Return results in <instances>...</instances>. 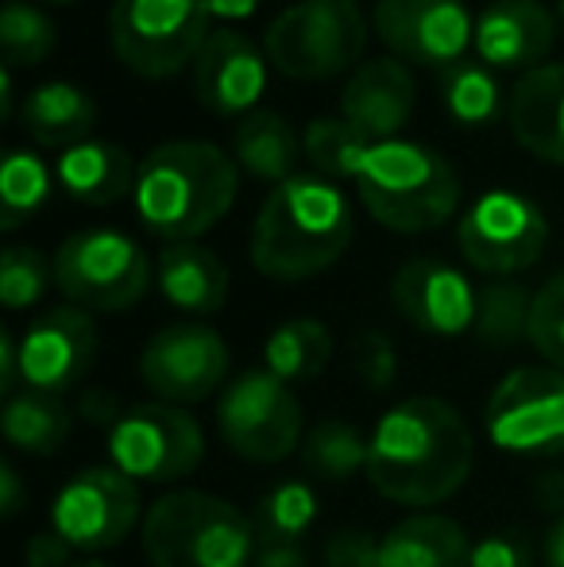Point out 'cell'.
Here are the masks:
<instances>
[{
	"label": "cell",
	"instance_id": "11",
	"mask_svg": "<svg viewBox=\"0 0 564 567\" xmlns=\"http://www.w3.org/2000/svg\"><path fill=\"white\" fill-rule=\"evenodd\" d=\"M457 244L468 267L488 278H514L542 259L550 220L530 197L514 189H488L460 217Z\"/></svg>",
	"mask_w": 564,
	"mask_h": 567
},
{
	"label": "cell",
	"instance_id": "21",
	"mask_svg": "<svg viewBox=\"0 0 564 567\" xmlns=\"http://www.w3.org/2000/svg\"><path fill=\"white\" fill-rule=\"evenodd\" d=\"M506 120L522 151L564 166V62H545L522 74L511 85Z\"/></svg>",
	"mask_w": 564,
	"mask_h": 567
},
{
	"label": "cell",
	"instance_id": "24",
	"mask_svg": "<svg viewBox=\"0 0 564 567\" xmlns=\"http://www.w3.org/2000/svg\"><path fill=\"white\" fill-rule=\"evenodd\" d=\"M472 540L444 514H410L379 537V567H468Z\"/></svg>",
	"mask_w": 564,
	"mask_h": 567
},
{
	"label": "cell",
	"instance_id": "45",
	"mask_svg": "<svg viewBox=\"0 0 564 567\" xmlns=\"http://www.w3.org/2000/svg\"><path fill=\"white\" fill-rule=\"evenodd\" d=\"M205 12H209V20H221V23H240L248 20V16H256V8L264 4V0H202Z\"/></svg>",
	"mask_w": 564,
	"mask_h": 567
},
{
	"label": "cell",
	"instance_id": "30",
	"mask_svg": "<svg viewBox=\"0 0 564 567\" xmlns=\"http://www.w3.org/2000/svg\"><path fill=\"white\" fill-rule=\"evenodd\" d=\"M371 436L360 433L352 421H321L301 441V467L321 483H348L368 475Z\"/></svg>",
	"mask_w": 564,
	"mask_h": 567
},
{
	"label": "cell",
	"instance_id": "39",
	"mask_svg": "<svg viewBox=\"0 0 564 567\" xmlns=\"http://www.w3.org/2000/svg\"><path fill=\"white\" fill-rule=\"evenodd\" d=\"M325 567H379V537L368 529H337L321 548Z\"/></svg>",
	"mask_w": 564,
	"mask_h": 567
},
{
	"label": "cell",
	"instance_id": "18",
	"mask_svg": "<svg viewBox=\"0 0 564 567\" xmlns=\"http://www.w3.org/2000/svg\"><path fill=\"white\" fill-rule=\"evenodd\" d=\"M267 66H271L267 54L244 31L217 28L194 62V93L209 113L244 120L256 113L264 97Z\"/></svg>",
	"mask_w": 564,
	"mask_h": 567
},
{
	"label": "cell",
	"instance_id": "46",
	"mask_svg": "<svg viewBox=\"0 0 564 567\" xmlns=\"http://www.w3.org/2000/svg\"><path fill=\"white\" fill-rule=\"evenodd\" d=\"M121 413L124 410H116L113 394H105V390H93V394L82 398V417L85 421H109V429H113Z\"/></svg>",
	"mask_w": 564,
	"mask_h": 567
},
{
	"label": "cell",
	"instance_id": "35",
	"mask_svg": "<svg viewBox=\"0 0 564 567\" xmlns=\"http://www.w3.org/2000/svg\"><path fill=\"white\" fill-rule=\"evenodd\" d=\"M54 23L31 0H8L0 8V54L8 70L39 66L54 51Z\"/></svg>",
	"mask_w": 564,
	"mask_h": 567
},
{
	"label": "cell",
	"instance_id": "16",
	"mask_svg": "<svg viewBox=\"0 0 564 567\" xmlns=\"http://www.w3.org/2000/svg\"><path fill=\"white\" fill-rule=\"evenodd\" d=\"M98 359V324L85 309L59 306L35 317L20 337V386L62 398Z\"/></svg>",
	"mask_w": 564,
	"mask_h": 567
},
{
	"label": "cell",
	"instance_id": "38",
	"mask_svg": "<svg viewBox=\"0 0 564 567\" xmlns=\"http://www.w3.org/2000/svg\"><path fill=\"white\" fill-rule=\"evenodd\" d=\"M356 374H360L368 390H391L394 374H399V351H394V343L383 332H363L360 337Z\"/></svg>",
	"mask_w": 564,
	"mask_h": 567
},
{
	"label": "cell",
	"instance_id": "20",
	"mask_svg": "<svg viewBox=\"0 0 564 567\" xmlns=\"http://www.w3.org/2000/svg\"><path fill=\"white\" fill-rule=\"evenodd\" d=\"M414 101L418 85L410 66L387 54V59L360 62L352 70V78L340 90V116L360 135H368L371 143H387L399 140V132L414 113Z\"/></svg>",
	"mask_w": 564,
	"mask_h": 567
},
{
	"label": "cell",
	"instance_id": "4",
	"mask_svg": "<svg viewBox=\"0 0 564 567\" xmlns=\"http://www.w3.org/2000/svg\"><path fill=\"white\" fill-rule=\"evenodd\" d=\"M140 540L151 567L256 564V525L233 502L205 491H171L151 502Z\"/></svg>",
	"mask_w": 564,
	"mask_h": 567
},
{
	"label": "cell",
	"instance_id": "34",
	"mask_svg": "<svg viewBox=\"0 0 564 567\" xmlns=\"http://www.w3.org/2000/svg\"><path fill=\"white\" fill-rule=\"evenodd\" d=\"M51 197V171L31 151H8L0 166V228L16 231Z\"/></svg>",
	"mask_w": 564,
	"mask_h": 567
},
{
	"label": "cell",
	"instance_id": "31",
	"mask_svg": "<svg viewBox=\"0 0 564 567\" xmlns=\"http://www.w3.org/2000/svg\"><path fill=\"white\" fill-rule=\"evenodd\" d=\"M441 101L444 113L464 127H483L503 113V85L495 70L480 59H464L441 70Z\"/></svg>",
	"mask_w": 564,
	"mask_h": 567
},
{
	"label": "cell",
	"instance_id": "2",
	"mask_svg": "<svg viewBox=\"0 0 564 567\" xmlns=\"http://www.w3.org/2000/svg\"><path fill=\"white\" fill-rule=\"evenodd\" d=\"M240 189V166L209 140H174L147 151L136 171L140 225L166 244H189L228 217Z\"/></svg>",
	"mask_w": 564,
	"mask_h": 567
},
{
	"label": "cell",
	"instance_id": "29",
	"mask_svg": "<svg viewBox=\"0 0 564 567\" xmlns=\"http://www.w3.org/2000/svg\"><path fill=\"white\" fill-rule=\"evenodd\" d=\"M530 313H534V293L514 278H488L475 293V340L483 348L506 351L514 343L530 340Z\"/></svg>",
	"mask_w": 564,
	"mask_h": 567
},
{
	"label": "cell",
	"instance_id": "22",
	"mask_svg": "<svg viewBox=\"0 0 564 567\" xmlns=\"http://www.w3.org/2000/svg\"><path fill=\"white\" fill-rule=\"evenodd\" d=\"M155 282L158 293L171 301L174 309L194 317L217 313L228 301V267L213 247L197 244H166L155 262Z\"/></svg>",
	"mask_w": 564,
	"mask_h": 567
},
{
	"label": "cell",
	"instance_id": "49",
	"mask_svg": "<svg viewBox=\"0 0 564 567\" xmlns=\"http://www.w3.org/2000/svg\"><path fill=\"white\" fill-rule=\"evenodd\" d=\"M70 567H113V564H105V560H98V556H78Z\"/></svg>",
	"mask_w": 564,
	"mask_h": 567
},
{
	"label": "cell",
	"instance_id": "40",
	"mask_svg": "<svg viewBox=\"0 0 564 567\" xmlns=\"http://www.w3.org/2000/svg\"><path fill=\"white\" fill-rule=\"evenodd\" d=\"M468 567H534V548L522 533H488L472 540Z\"/></svg>",
	"mask_w": 564,
	"mask_h": 567
},
{
	"label": "cell",
	"instance_id": "14",
	"mask_svg": "<svg viewBox=\"0 0 564 567\" xmlns=\"http://www.w3.org/2000/svg\"><path fill=\"white\" fill-rule=\"evenodd\" d=\"M228 343L209 324H166L140 355V379L158 402L194 405L228 386Z\"/></svg>",
	"mask_w": 564,
	"mask_h": 567
},
{
	"label": "cell",
	"instance_id": "25",
	"mask_svg": "<svg viewBox=\"0 0 564 567\" xmlns=\"http://www.w3.org/2000/svg\"><path fill=\"white\" fill-rule=\"evenodd\" d=\"M98 101L74 82H43L23 97L20 124L39 147H74L90 140Z\"/></svg>",
	"mask_w": 564,
	"mask_h": 567
},
{
	"label": "cell",
	"instance_id": "37",
	"mask_svg": "<svg viewBox=\"0 0 564 567\" xmlns=\"http://www.w3.org/2000/svg\"><path fill=\"white\" fill-rule=\"evenodd\" d=\"M530 348L550 367L564 371V270L553 275L534 293V313H530Z\"/></svg>",
	"mask_w": 564,
	"mask_h": 567
},
{
	"label": "cell",
	"instance_id": "23",
	"mask_svg": "<svg viewBox=\"0 0 564 567\" xmlns=\"http://www.w3.org/2000/svg\"><path fill=\"white\" fill-rule=\"evenodd\" d=\"M136 171L132 155L121 143L109 140H82L66 147L54 163V178L74 202L82 205H113L136 189Z\"/></svg>",
	"mask_w": 564,
	"mask_h": 567
},
{
	"label": "cell",
	"instance_id": "9",
	"mask_svg": "<svg viewBox=\"0 0 564 567\" xmlns=\"http://www.w3.org/2000/svg\"><path fill=\"white\" fill-rule=\"evenodd\" d=\"M217 429L221 441L252 463H279L306 441L301 402L267 367L228 379L217 402Z\"/></svg>",
	"mask_w": 564,
	"mask_h": 567
},
{
	"label": "cell",
	"instance_id": "8",
	"mask_svg": "<svg viewBox=\"0 0 564 567\" xmlns=\"http://www.w3.org/2000/svg\"><path fill=\"white\" fill-rule=\"evenodd\" d=\"M202 0H113L109 39L116 59L140 78H174L194 66L209 31Z\"/></svg>",
	"mask_w": 564,
	"mask_h": 567
},
{
	"label": "cell",
	"instance_id": "12",
	"mask_svg": "<svg viewBox=\"0 0 564 567\" xmlns=\"http://www.w3.org/2000/svg\"><path fill=\"white\" fill-rule=\"evenodd\" d=\"M136 525H143L140 483H132L116 467L78 471L51 502V529L82 556L124 545L136 533Z\"/></svg>",
	"mask_w": 564,
	"mask_h": 567
},
{
	"label": "cell",
	"instance_id": "48",
	"mask_svg": "<svg viewBox=\"0 0 564 567\" xmlns=\"http://www.w3.org/2000/svg\"><path fill=\"white\" fill-rule=\"evenodd\" d=\"M16 105H12V70H0V120H12Z\"/></svg>",
	"mask_w": 564,
	"mask_h": 567
},
{
	"label": "cell",
	"instance_id": "50",
	"mask_svg": "<svg viewBox=\"0 0 564 567\" xmlns=\"http://www.w3.org/2000/svg\"><path fill=\"white\" fill-rule=\"evenodd\" d=\"M557 20L564 23V0H557Z\"/></svg>",
	"mask_w": 564,
	"mask_h": 567
},
{
	"label": "cell",
	"instance_id": "33",
	"mask_svg": "<svg viewBox=\"0 0 564 567\" xmlns=\"http://www.w3.org/2000/svg\"><path fill=\"white\" fill-rule=\"evenodd\" d=\"M317 522V494L306 478H283L256 506V540L264 545H301Z\"/></svg>",
	"mask_w": 564,
	"mask_h": 567
},
{
	"label": "cell",
	"instance_id": "41",
	"mask_svg": "<svg viewBox=\"0 0 564 567\" xmlns=\"http://www.w3.org/2000/svg\"><path fill=\"white\" fill-rule=\"evenodd\" d=\"M78 556L66 540L54 529H39L31 533V540L23 545V567H70Z\"/></svg>",
	"mask_w": 564,
	"mask_h": 567
},
{
	"label": "cell",
	"instance_id": "7",
	"mask_svg": "<svg viewBox=\"0 0 564 567\" xmlns=\"http://www.w3.org/2000/svg\"><path fill=\"white\" fill-rule=\"evenodd\" d=\"M54 286L85 313H121L151 290V259L116 228H85L54 251Z\"/></svg>",
	"mask_w": 564,
	"mask_h": 567
},
{
	"label": "cell",
	"instance_id": "32",
	"mask_svg": "<svg viewBox=\"0 0 564 567\" xmlns=\"http://www.w3.org/2000/svg\"><path fill=\"white\" fill-rule=\"evenodd\" d=\"M371 147H376V143L356 132L345 116H317V120H309V127L301 132V155H306L309 166L329 182L360 178V166Z\"/></svg>",
	"mask_w": 564,
	"mask_h": 567
},
{
	"label": "cell",
	"instance_id": "26",
	"mask_svg": "<svg viewBox=\"0 0 564 567\" xmlns=\"http://www.w3.org/2000/svg\"><path fill=\"white\" fill-rule=\"evenodd\" d=\"M233 158L240 171H248L264 186H283L294 178V166L301 158V135H294L290 120L275 109H256L236 124L233 132Z\"/></svg>",
	"mask_w": 564,
	"mask_h": 567
},
{
	"label": "cell",
	"instance_id": "36",
	"mask_svg": "<svg viewBox=\"0 0 564 567\" xmlns=\"http://www.w3.org/2000/svg\"><path fill=\"white\" fill-rule=\"evenodd\" d=\"M51 278H54V267H47V259L35 247L12 244L0 255V301H4V309H12V313L35 306L47 293V286H51Z\"/></svg>",
	"mask_w": 564,
	"mask_h": 567
},
{
	"label": "cell",
	"instance_id": "5",
	"mask_svg": "<svg viewBox=\"0 0 564 567\" xmlns=\"http://www.w3.org/2000/svg\"><path fill=\"white\" fill-rule=\"evenodd\" d=\"M363 209L391 231H433L457 213V171L437 151L410 140H387L368 151L356 178Z\"/></svg>",
	"mask_w": 564,
	"mask_h": 567
},
{
	"label": "cell",
	"instance_id": "19",
	"mask_svg": "<svg viewBox=\"0 0 564 567\" xmlns=\"http://www.w3.org/2000/svg\"><path fill=\"white\" fill-rule=\"evenodd\" d=\"M557 43V16L542 0H491L475 20L472 51L491 70H530L545 66Z\"/></svg>",
	"mask_w": 564,
	"mask_h": 567
},
{
	"label": "cell",
	"instance_id": "43",
	"mask_svg": "<svg viewBox=\"0 0 564 567\" xmlns=\"http://www.w3.org/2000/svg\"><path fill=\"white\" fill-rule=\"evenodd\" d=\"M23 509V483H20V471L12 463H0V514L16 517Z\"/></svg>",
	"mask_w": 564,
	"mask_h": 567
},
{
	"label": "cell",
	"instance_id": "15",
	"mask_svg": "<svg viewBox=\"0 0 564 567\" xmlns=\"http://www.w3.org/2000/svg\"><path fill=\"white\" fill-rule=\"evenodd\" d=\"M371 28L394 59L429 70L464 62L475 39V20L464 0H376Z\"/></svg>",
	"mask_w": 564,
	"mask_h": 567
},
{
	"label": "cell",
	"instance_id": "51",
	"mask_svg": "<svg viewBox=\"0 0 564 567\" xmlns=\"http://www.w3.org/2000/svg\"><path fill=\"white\" fill-rule=\"evenodd\" d=\"M43 4H74V0H43Z\"/></svg>",
	"mask_w": 564,
	"mask_h": 567
},
{
	"label": "cell",
	"instance_id": "42",
	"mask_svg": "<svg viewBox=\"0 0 564 567\" xmlns=\"http://www.w3.org/2000/svg\"><path fill=\"white\" fill-rule=\"evenodd\" d=\"M20 386V340H12V332L0 329V394L12 398Z\"/></svg>",
	"mask_w": 564,
	"mask_h": 567
},
{
	"label": "cell",
	"instance_id": "17",
	"mask_svg": "<svg viewBox=\"0 0 564 567\" xmlns=\"http://www.w3.org/2000/svg\"><path fill=\"white\" fill-rule=\"evenodd\" d=\"M475 286L452 262L414 255L391 278V301L402 321L429 337H460L475 324Z\"/></svg>",
	"mask_w": 564,
	"mask_h": 567
},
{
	"label": "cell",
	"instance_id": "13",
	"mask_svg": "<svg viewBox=\"0 0 564 567\" xmlns=\"http://www.w3.org/2000/svg\"><path fill=\"white\" fill-rule=\"evenodd\" d=\"M483 425L491 444L511 455L564 452V371L550 363L514 367L491 390Z\"/></svg>",
	"mask_w": 564,
	"mask_h": 567
},
{
	"label": "cell",
	"instance_id": "28",
	"mask_svg": "<svg viewBox=\"0 0 564 567\" xmlns=\"http://www.w3.org/2000/svg\"><path fill=\"white\" fill-rule=\"evenodd\" d=\"M332 355V337L314 317H294L283 321L271 337L264 340V367L283 379L286 386L294 382H314L325 371Z\"/></svg>",
	"mask_w": 564,
	"mask_h": 567
},
{
	"label": "cell",
	"instance_id": "27",
	"mask_svg": "<svg viewBox=\"0 0 564 567\" xmlns=\"http://www.w3.org/2000/svg\"><path fill=\"white\" fill-rule=\"evenodd\" d=\"M0 429H4V441L12 444L16 452L54 455L66 449L70 429H74V413H70V405L62 402V398L20 390V394L4 398Z\"/></svg>",
	"mask_w": 564,
	"mask_h": 567
},
{
	"label": "cell",
	"instance_id": "6",
	"mask_svg": "<svg viewBox=\"0 0 564 567\" xmlns=\"http://www.w3.org/2000/svg\"><path fill=\"white\" fill-rule=\"evenodd\" d=\"M368 20L356 0H298L283 8L264 35V54L283 78L325 82L360 66Z\"/></svg>",
	"mask_w": 564,
	"mask_h": 567
},
{
	"label": "cell",
	"instance_id": "10",
	"mask_svg": "<svg viewBox=\"0 0 564 567\" xmlns=\"http://www.w3.org/2000/svg\"><path fill=\"white\" fill-rule=\"evenodd\" d=\"M205 455L197 417L171 402L132 405L109 429V460L132 483H178L194 475Z\"/></svg>",
	"mask_w": 564,
	"mask_h": 567
},
{
	"label": "cell",
	"instance_id": "1",
	"mask_svg": "<svg viewBox=\"0 0 564 567\" xmlns=\"http://www.w3.org/2000/svg\"><path fill=\"white\" fill-rule=\"evenodd\" d=\"M475 441L464 413L444 398H407L371 429L368 483L387 502L429 509L449 502L472 475Z\"/></svg>",
	"mask_w": 564,
	"mask_h": 567
},
{
	"label": "cell",
	"instance_id": "44",
	"mask_svg": "<svg viewBox=\"0 0 564 567\" xmlns=\"http://www.w3.org/2000/svg\"><path fill=\"white\" fill-rule=\"evenodd\" d=\"M252 567H309V556L301 553V545H264Z\"/></svg>",
	"mask_w": 564,
	"mask_h": 567
},
{
	"label": "cell",
	"instance_id": "47",
	"mask_svg": "<svg viewBox=\"0 0 564 567\" xmlns=\"http://www.w3.org/2000/svg\"><path fill=\"white\" fill-rule=\"evenodd\" d=\"M542 556H545V567H564V514L550 525V533H545Z\"/></svg>",
	"mask_w": 564,
	"mask_h": 567
},
{
	"label": "cell",
	"instance_id": "3",
	"mask_svg": "<svg viewBox=\"0 0 564 567\" xmlns=\"http://www.w3.org/2000/svg\"><path fill=\"white\" fill-rule=\"evenodd\" d=\"M352 205L337 182L294 174L267 194L252 228V262L271 282H301L329 270L352 244Z\"/></svg>",
	"mask_w": 564,
	"mask_h": 567
}]
</instances>
